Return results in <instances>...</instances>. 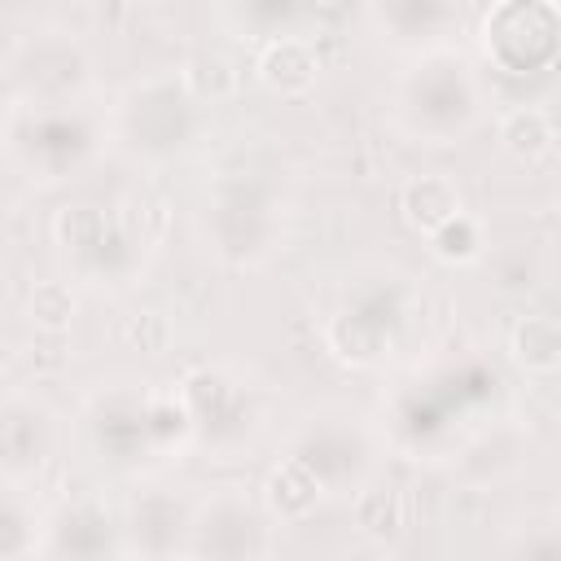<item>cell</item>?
I'll return each mask as SVG.
<instances>
[{
	"mask_svg": "<svg viewBox=\"0 0 561 561\" xmlns=\"http://www.w3.org/2000/svg\"><path fill=\"white\" fill-rule=\"evenodd\" d=\"M500 394V373L486 355H447L403 373L381 399V438L408 460L456 456V447L478 430L473 421Z\"/></svg>",
	"mask_w": 561,
	"mask_h": 561,
	"instance_id": "6da1fadb",
	"label": "cell"
},
{
	"mask_svg": "<svg viewBox=\"0 0 561 561\" xmlns=\"http://www.w3.org/2000/svg\"><path fill=\"white\" fill-rule=\"evenodd\" d=\"M79 425L92 456L123 473L193 451V421L180 390H158L136 377L96 381L79 403Z\"/></svg>",
	"mask_w": 561,
	"mask_h": 561,
	"instance_id": "7a4b0ae2",
	"label": "cell"
},
{
	"mask_svg": "<svg viewBox=\"0 0 561 561\" xmlns=\"http://www.w3.org/2000/svg\"><path fill=\"white\" fill-rule=\"evenodd\" d=\"M416 320H421L416 280L403 267L368 263L355 267L346 280H337L320 320V342L342 368L377 373L412 342Z\"/></svg>",
	"mask_w": 561,
	"mask_h": 561,
	"instance_id": "3957f363",
	"label": "cell"
},
{
	"mask_svg": "<svg viewBox=\"0 0 561 561\" xmlns=\"http://www.w3.org/2000/svg\"><path fill=\"white\" fill-rule=\"evenodd\" d=\"M149 210L140 197H83L66 202L53 215V245L61 272L96 294H118L136 285L158 250V232L149 228Z\"/></svg>",
	"mask_w": 561,
	"mask_h": 561,
	"instance_id": "277c9868",
	"label": "cell"
},
{
	"mask_svg": "<svg viewBox=\"0 0 561 561\" xmlns=\"http://www.w3.org/2000/svg\"><path fill=\"white\" fill-rule=\"evenodd\" d=\"M390 114L416 145H460L486 118L482 75L456 44L412 53L390 83Z\"/></svg>",
	"mask_w": 561,
	"mask_h": 561,
	"instance_id": "5b68a950",
	"label": "cell"
},
{
	"mask_svg": "<svg viewBox=\"0 0 561 561\" xmlns=\"http://www.w3.org/2000/svg\"><path fill=\"white\" fill-rule=\"evenodd\" d=\"M114 145L110 114L88 101H53V105H4V153L9 167L35 184L57 188L79 180L101 162Z\"/></svg>",
	"mask_w": 561,
	"mask_h": 561,
	"instance_id": "8992f818",
	"label": "cell"
},
{
	"mask_svg": "<svg viewBox=\"0 0 561 561\" xmlns=\"http://www.w3.org/2000/svg\"><path fill=\"white\" fill-rule=\"evenodd\" d=\"M193 232L215 263L250 272L285 250L289 210L276 184H267L263 175H219L206 184L193 210Z\"/></svg>",
	"mask_w": 561,
	"mask_h": 561,
	"instance_id": "52a82bcc",
	"label": "cell"
},
{
	"mask_svg": "<svg viewBox=\"0 0 561 561\" xmlns=\"http://www.w3.org/2000/svg\"><path fill=\"white\" fill-rule=\"evenodd\" d=\"M386 451L390 447L377 421H368L355 408L324 403L289 425L280 456H289L324 491V500H355L364 486L377 482Z\"/></svg>",
	"mask_w": 561,
	"mask_h": 561,
	"instance_id": "ba28073f",
	"label": "cell"
},
{
	"mask_svg": "<svg viewBox=\"0 0 561 561\" xmlns=\"http://www.w3.org/2000/svg\"><path fill=\"white\" fill-rule=\"evenodd\" d=\"M206 105L188 92L180 70L127 83L110 105V136L136 167H171L197 149Z\"/></svg>",
	"mask_w": 561,
	"mask_h": 561,
	"instance_id": "9c48e42d",
	"label": "cell"
},
{
	"mask_svg": "<svg viewBox=\"0 0 561 561\" xmlns=\"http://www.w3.org/2000/svg\"><path fill=\"white\" fill-rule=\"evenodd\" d=\"M180 399L193 421V451L206 460H245L272 421L267 390L232 368V364H202L180 377Z\"/></svg>",
	"mask_w": 561,
	"mask_h": 561,
	"instance_id": "30bf717a",
	"label": "cell"
},
{
	"mask_svg": "<svg viewBox=\"0 0 561 561\" xmlns=\"http://www.w3.org/2000/svg\"><path fill=\"white\" fill-rule=\"evenodd\" d=\"M96 88V57L70 26H31L4 53V105L88 101Z\"/></svg>",
	"mask_w": 561,
	"mask_h": 561,
	"instance_id": "8fae6325",
	"label": "cell"
},
{
	"mask_svg": "<svg viewBox=\"0 0 561 561\" xmlns=\"http://www.w3.org/2000/svg\"><path fill=\"white\" fill-rule=\"evenodd\" d=\"M478 53L504 75H539L561 61L557 0H491L478 13Z\"/></svg>",
	"mask_w": 561,
	"mask_h": 561,
	"instance_id": "7c38bea8",
	"label": "cell"
},
{
	"mask_svg": "<svg viewBox=\"0 0 561 561\" xmlns=\"http://www.w3.org/2000/svg\"><path fill=\"white\" fill-rule=\"evenodd\" d=\"M276 517L263 504V495H250L245 486H210L193 504L188 548L184 557H272L276 552Z\"/></svg>",
	"mask_w": 561,
	"mask_h": 561,
	"instance_id": "4fadbf2b",
	"label": "cell"
},
{
	"mask_svg": "<svg viewBox=\"0 0 561 561\" xmlns=\"http://www.w3.org/2000/svg\"><path fill=\"white\" fill-rule=\"evenodd\" d=\"M57 447H61L57 408L35 390L9 386L4 403H0V469H4V482L35 486L39 473L53 465Z\"/></svg>",
	"mask_w": 561,
	"mask_h": 561,
	"instance_id": "5bb4252c",
	"label": "cell"
},
{
	"mask_svg": "<svg viewBox=\"0 0 561 561\" xmlns=\"http://www.w3.org/2000/svg\"><path fill=\"white\" fill-rule=\"evenodd\" d=\"M460 18L465 0H364V22L373 39L403 57L451 44Z\"/></svg>",
	"mask_w": 561,
	"mask_h": 561,
	"instance_id": "9a60e30c",
	"label": "cell"
},
{
	"mask_svg": "<svg viewBox=\"0 0 561 561\" xmlns=\"http://www.w3.org/2000/svg\"><path fill=\"white\" fill-rule=\"evenodd\" d=\"M197 495H180L171 486H140L123 508V543L127 557H184Z\"/></svg>",
	"mask_w": 561,
	"mask_h": 561,
	"instance_id": "2e32d148",
	"label": "cell"
},
{
	"mask_svg": "<svg viewBox=\"0 0 561 561\" xmlns=\"http://www.w3.org/2000/svg\"><path fill=\"white\" fill-rule=\"evenodd\" d=\"M39 557H57V561H96V557H127L123 543V517H114L110 504L101 500H66L57 508H48V530H44V548Z\"/></svg>",
	"mask_w": 561,
	"mask_h": 561,
	"instance_id": "e0dca14e",
	"label": "cell"
},
{
	"mask_svg": "<svg viewBox=\"0 0 561 561\" xmlns=\"http://www.w3.org/2000/svg\"><path fill=\"white\" fill-rule=\"evenodd\" d=\"M320 53L316 44L298 31V35H280L272 44L259 48V61H254V75L259 83L272 92V96H285V101H298L307 96L316 83H320Z\"/></svg>",
	"mask_w": 561,
	"mask_h": 561,
	"instance_id": "ac0fdd59",
	"label": "cell"
},
{
	"mask_svg": "<svg viewBox=\"0 0 561 561\" xmlns=\"http://www.w3.org/2000/svg\"><path fill=\"white\" fill-rule=\"evenodd\" d=\"M44 530H48V508L35 500V486L4 482V500H0V561L39 557Z\"/></svg>",
	"mask_w": 561,
	"mask_h": 561,
	"instance_id": "d6986e66",
	"label": "cell"
},
{
	"mask_svg": "<svg viewBox=\"0 0 561 561\" xmlns=\"http://www.w3.org/2000/svg\"><path fill=\"white\" fill-rule=\"evenodd\" d=\"M399 210H403V219H408L412 232L430 237L434 228H443L447 219H456L465 210V193H460V184L451 175L421 171V175H412L399 188Z\"/></svg>",
	"mask_w": 561,
	"mask_h": 561,
	"instance_id": "ffe728a7",
	"label": "cell"
},
{
	"mask_svg": "<svg viewBox=\"0 0 561 561\" xmlns=\"http://www.w3.org/2000/svg\"><path fill=\"white\" fill-rule=\"evenodd\" d=\"M307 0H219V18L237 39L272 44L280 35H298Z\"/></svg>",
	"mask_w": 561,
	"mask_h": 561,
	"instance_id": "44dd1931",
	"label": "cell"
},
{
	"mask_svg": "<svg viewBox=\"0 0 561 561\" xmlns=\"http://www.w3.org/2000/svg\"><path fill=\"white\" fill-rule=\"evenodd\" d=\"M259 495H263V504L272 508V517H276L280 526H298V522H307V517L324 504V491H320L289 456H280V460L267 469Z\"/></svg>",
	"mask_w": 561,
	"mask_h": 561,
	"instance_id": "7402d4cb",
	"label": "cell"
},
{
	"mask_svg": "<svg viewBox=\"0 0 561 561\" xmlns=\"http://www.w3.org/2000/svg\"><path fill=\"white\" fill-rule=\"evenodd\" d=\"M522 456H526V443H522L513 430H504V425H495V430H473V434L456 447L460 469H465L469 478H478V482H491V478L513 473V469L522 465Z\"/></svg>",
	"mask_w": 561,
	"mask_h": 561,
	"instance_id": "603a6c76",
	"label": "cell"
},
{
	"mask_svg": "<svg viewBox=\"0 0 561 561\" xmlns=\"http://www.w3.org/2000/svg\"><path fill=\"white\" fill-rule=\"evenodd\" d=\"M495 136H500V149L517 162H543L557 149V123L539 105H517V110L500 114Z\"/></svg>",
	"mask_w": 561,
	"mask_h": 561,
	"instance_id": "cb8c5ba5",
	"label": "cell"
},
{
	"mask_svg": "<svg viewBox=\"0 0 561 561\" xmlns=\"http://www.w3.org/2000/svg\"><path fill=\"white\" fill-rule=\"evenodd\" d=\"M508 355L522 373H557L561 368V320L557 316H522L508 329Z\"/></svg>",
	"mask_w": 561,
	"mask_h": 561,
	"instance_id": "d4e9b609",
	"label": "cell"
},
{
	"mask_svg": "<svg viewBox=\"0 0 561 561\" xmlns=\"http://www.w3.org/2000/svg\"><path fill=\"white\" fill-rule=\"evenodd\" d=\"M425 241H430V254L438 263H447V267H469V263H478L486 254V228L469 210H460L456 219H447L443 228H434Z\"/></svg>",
	"mask_w": 561,
	"mask_h": 561,
	"instance_id": "484cf974",
	"label": "cell"
},
{
	"mask_svg": "<svg viewBox=\"0 0 561 561\" xmlns=\"http://www.w3.org/2000/svg\"><path fill=\"white\" fill-rule=\"evenodd\" d=\"M180 79L188 83V92L210 110L219 101H228L237 92V61L206 48V53H193L184 66H180Z\"/></svg>",
	"mask_w": 561,
	"mask_h": 561,
	"instance_id": "4316f807",
	"label": "cell"
},
{
	"mask_svg": "<svg viewBox=\"0 0 561 561\" xmlns=\"http://www.w3.org/2000/svg\"><path fill=\"white\" fill-rule=\"evenodd\" d=\"M79 316V294L75 280H35L26 294V320L39 333H66Z\"/></svg>",
	"mask_w": 561,
	"mask_h": 561,
	"instance_id": "83f0119b",
	"label": "cell"
},
{
	"mask_svg": "<svg viewBox=\"0 0 561 561\" xmlns=\"http://www.w3.org/2000/svg\"><path fill=\"white\" fill-rule=\"evenodd\" d=\"M355 526H359V535H368V539H394V535H403V526H408V517H403V500L394 495V491H386V486H364L359 495H355Z\"/></svg>",
	"mask_w": 561,
	"mask_h": 561,
	"instance_id": "f1b7e54d",
	"label": "cell"
},
{
	"mask_svg": "<svg viewBox=\"0 0 561 561\" xmlns=\"http://www.w3.org/2000/svg\"><path fill=\"white\" fill-rule=\"evenodd\" d=\"M500 552H508V557H561V522L522 526L517 535H508L500 543Z\"/></svg>",
	"mask_w": 561,
	"mask_h": 561,
	"instance_id": "f546056e",
	"label": "cell"
},
{
	"mask_svg": "<svg viewBox=\"0 0 561 561\" xmlns=\"http://www.w3.org/2000/svg\"><path fill=\"white\" fill-rule=\"evenodd\" d=\"M127 342L140 346L145 355H162L167 342H171V324L158 316V311H140L127 320Z\"/></svg>",
	"mask_w": 561,
	"mask_h": 561,
	"instance_id": "4dcf8cb0",
	"label": "cell"
}]
</instances>
